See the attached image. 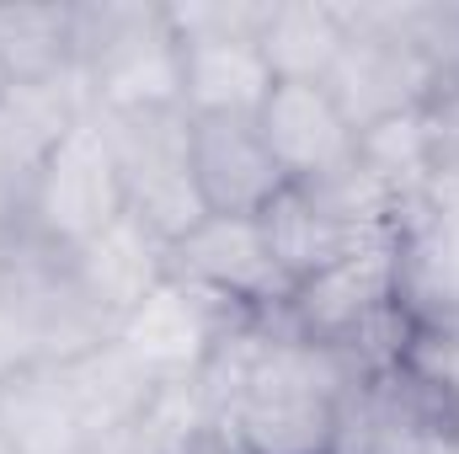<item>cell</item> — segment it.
I'll return each instance as SVG.
<instances>
[{"label": "cell", "mask_w": 459, "mask_h": 454, "mask_svg": "<svg viewBox=\"0 0 459 454\" xmlns=\"http://www.w3.org/2000/svg\"><path fill=\"white\" fill-rule=\"evenodd\" d=\"M166 22H171L177 43H198V38H262L267 0H187V5H166Z\"/></svg>", "instance_id": "cell-23"}, {"label": "cell", "mask_w": 459, "mask_h": 454, "mask_svg": "<svg viewBox=\"0 0 459 454\" xmlns=\"http://www.w3.org/2000/svg\"><path fill=\"white\" fill-rule=\"evenodd\" d=\"M395 240L374 235L358 251H347L342 262L321 267L316 278L289 289L283 321L310 342H326L347 353L352 342L363 337L385 310H395Z\"/></svg>", "instance_id": "cell-8"}, {"label": "cell", "mask_w": 459, "mask_h": 454, "mask_svg": "<svg viewBox=\"0 0 459 454\" xmlns=\"http://www.w3.org/2000/svg\"><path fill=\"white\" fill-rule=\"evenodd\" d=\"M16 235H22V230L0 225V289H5V278H11V262H16Z\"/></svg>", "instance_id": "cell-26"}, {"label": "cell", "mask_w": 459, "mask_h": 454, "mask_svg": "<svg viewBox=\"0 0 459 454\" xmlns=\"http://www.w3.org/2000/svg\"><path fill=\"white\" fill-rule=\"evenodd\" d=\"M70 267H75L81 289L91 294V305L117 327L171 278V240H160L144 220L123 214L86 246H75Z\"/></svg>", "instance_id": "cell-13"}, {"label": "cell", "mask_w": 459, "mask_h": 454, "mask_svg": "<svg viewBox=\"0 0 459 454\" xmlns=\"http://www.w3.org/2000/svg\"><path fill=\"white\" fill-rule=\"evenodd\" d=\"M455 454H459V433H455Z\"/></svg>", "instance_id": "cell-30"}, {"label": "cell", "mask_w": 459, "mask_h": 454, "mask_svg": "<svg viewBox=\"0 0 459 454\" xmlns=\"http://www.w3.org/2000/svg\"><path fill=\"white\" fill-rule=\"evenodd\" d=\"M352 380L347 353L299 337L283 310H267V342L214 439L235 454H332Z\"/></svg>", "instance_id": "cell-1"}, {"label": "cell", "mask_w": 459, "mask_h": 454, "mask_svg": "<svg viewBox=\"0 0 459 454\" xmlns=\"http://www.w3.org/2000/svg\"><path fill=\"white\" fill-rule=\"evenodd\" d=\"M193 177L204 209L235 220H256L289 188L256 118H193Z\"/></svg>", "instance_id": "cell-12"}, {"label": "cell", "mask_w": 459, "mask_h": 454, "mask_svg": "<svg viewBox=\"0 0 459 454\" xmlns=\"http://www.w3.org/2000/svg\"><path fill=\"white\" fill-rule=\"evenodd\" d=\"M251 321V310L230 305L220 294L187 284V278H166L134 316L117 321L113 337L160 380V385H182L204 369V358L214 353V342L225 337L230 327Z\"/></svg>", "instance_id": "cell-7"}, {"label": "cell", "mask_w": 459, "mask_h": 454, "mask_svg": "<svg viewBox=\"0 0 459 454\" xmlns=\"http://www.w3.org/2000/svg\"><path fill=\"white\" fill-rule=\"evenodd\" d=\"M337 11H342L347 43L321 86L332 92L347 123L363 134L385 118L428 108L438 81L401 27V0H358V5H337Z\"/></svg>", "instance_id": "cell-3"}, {"label": "cell", "mask_w": 459, "mask_h": 454, "mask_svg": "<svg viewBox=\"0 0 459 454\" xmlns=\"http://www.w3.org/2000/svg\"><path fill=\"white\" fill-rule=\"evenodd\" d=\"M209 439H214L209 412L193 380H182V385H160L128 428H117L113 439L97 444V454H198Z\"/></svg>", "instance_id": "cell-20"}, {"label": "cell", "mask_w": 459, "mask_h": 454, "mask_svg": "<svg viewBox=\"0 0 459 454\" xmlns=\"http://www.w3.org/2000/svg\"><path fill=\"white\" fill-rule=\"evenodd\" d=\"M128 214V198H123V177H117L113 144L102 134L97 113L86 123H75L59 150L38 166L32 177V193H27V235L48 240V246H86L91 235L123 220Z\"/></svg>", "instance_id": "cell-5"}, {"label": "cell", "mask_w": 459, "mask_h": 454, "mask_svg": "<svg viewBox=\"0 0 459 454\" xmlns=\"http://www.w3.org/2000/svg\"><path fill=\"white\" fill-rule=\"evenodd\" d=\"M256 43L273 81H326L347 43V27L337 0H267Z\"/></svg>", "instance_id": "cell-17"}, {"label": "cell", "mask_w": 459, "mask_h": 454, "mask_svg": "<svg viewBox=\"0 0 459 454\" xmlns=\"http://www.w3.org/2000/svg\"><path fill=\"white\" fill-rule=\"evenodd\" d=\"M273 86L278 81L256 38L182 43V108L193 118H256Z\"/></svg>", "instance_id": "cell-16"}, {"label": "cell", "mask_w": 459, "mask_h": 454, "mask_svg": "<svg viewBox=\"0 0 459 454\" xmlns=\"http://www.w3.org/2000/svg\"><path fill=\"white\" fill-rule=\"evenodd\" d=\"M0 439L16 454H97V433L59 363L27 369L0 385Z\"/></svg>", "instance_id": "cell-15"}, {"label": "cell", "mask_w": 459, "mask_h": 454, "mask_svg": "<svg viewBox=\"0 0 459 454\" xmlns=\"http://www.w3.org/2000/svg\"><path fill=\"white\" fill-rule=\"evenodd\" d=\"M0 454H16V450H11V444H5V439H0Z\"/></svg>", "instance_id": "cell-29"}, {"label": "cell", "mask_w": 459, "mask_h": 454, "mask_svg": "<svg viewBox=\"0 0 459 454\" xmlns=\"http://www.w3.org/2000/svg\"><path fill=\"white\" fill-rule=\"evenodd\" d=\"M198 454H235V450H230V444H220V439H209V444H204Z\"/></svg>", "instance_id": "cell-27"}, {"label": "cell", "mask_w": 459, "mask_h": 454, "mask_svg": "<svg viewBox=\"0 0 459 454\" xmlns=\"http://www.w3.org/2000/svg\"><path fill=\"white\" fill-rule=\"evenodd\" d=\"M358 166H363L395 204L411 198V193L422 188V177L433 171V139H428L422 108L363 128V134H358Z\"/></svg>", "instance_id": "cell-21"}, {"label": "cell", "mask_w": 459, "mask_h": 454, "mask_svg": "<svg viewBox=\"0 0 459 454\" xmlns=\"http://www.w3.org/2000/svg\"><path fill=\"white\" fill-rule=\"evenodd\" d=\"M0 65L11 86H38L59 81L75 70V32H70V5H0Z\"/></svg>", "instance_id": "cell-19"}, {"label": "cell", "mask_w": 459, "mask_h": 454, "mask_svg": "<svg viewBox=\"0 0 459 454\" xmlns=\"http://www.w3.org/2000/svg\"><path fill=\"white\" fill-rule=\"evenodd\" d=\"M75 70H86L97 113L182 108V43L166 5L139 0H86L70 5Z\"/></svg>", "instance_id": "cell-2"}, {"label": "cell", "mask_w": 459, "mask_h": 454, "mask_svg": "<svg viewBox=\"0 0 459 454\" xmlns=\"http://www.w3.org/2000/svg\"><path fill=\"white\" fill-rule=\"evenodd\" d=\"M43 337L32 327V316L22 310V300L11 289H0V385L27 374V369H43Z\"/></svg>", "instance_id": "cell-24"}, {"label": "cell", "mask_w": 459, "mask_h": 454, "mask_svg": "<svg viewBox=\"0 0 459 454\" xmlns=\"http://www.w3.org/2000/svg\"><path fill=\"white\" fill-rule=\"evenodd\" d=\"M5 289L22 300V310L32 316L38 337H43V358L48 363H75L86 358L91 347L113 337L117 327L91 305V294L81 289L75 267H70V251L65 246H48L38 235H16V262H11V278Z\"/></svg>", "instance_id": "cell-10"}, {"label": "cell", "mask_w": 459, "mask_h": 454, "mask_svg": "<svg viewBox=\"0 0 459 454\" xmlns=\"http://www.w3.org/2000/svg\"><path fill=\"white\" fill-rule=\"evenodd\" d=\"M395 300L411 321H444L459 310V166H433L411 198L390 214Z\"/></svg>", "instance_id": "cell-6"}, {"label": "cell", "mask_w": 459, "mask_h": 454, "mask_svg": "<svg viewBox=\"0 0 459 454\" xmlns=\"http://www.w3.org/2000/svg\"><path fill=\"white\" fill-rule=\"evenodd\" d=\"M401 27L428 59L438 92H459V0H401Z\"/></svg>", "instance_id": "cell-22"}, {"label": "cell", "mask_w": 459, "mask_h": 454, "mask_svg": "<svg viewBox=\"0 0 459 454\" xmlns=\"http://www.w3.org/2000/svg\"><path fill=\"white\" fill-rule=\"evenodd\" d=\"M59 369H65V380H70V390H75V401H81V412H86L97 439H113L117 428H128L150 406V396L160 390V380L117 337L91 347L75 363H59Z\"/></svg>", "instance_id": "cell-18"}, {"label": "cell", "mask_w": 459, "mask_h": 454, "mask_svg": "<svg viewBox=\"0 0 459 454\" xmlns=\"http://www.w3.org/2000/svg\"><path fill=\"white\" fill-rule=\"evenodd\" d=\"M113 144L128 214L144 220L160 240H182L209 220L198 177H193V113L187 108H139V113H97Z\"/></svg>", "instance_id": "cell-4"}, {"label": "cell", "mask_w": 459, "mask_h": 454, "mask_svg": "<svg viewBox=\"0 0 459 454\" xmlns=\"http://www.w3.org/2000/svg\"><path fill=\"white\" fill-rule=\"evenodd\" d=\"M27 193H32V182L5 161V150H0V225L22 230L27 225Z\"/></svg>", "instance_id": "cell-25"}, {"label": "cell", "mask_w": 459, "mask_h": 454, "mask_svg": "<svg viewBox=\"0 0 459 454\" xmlns=\"http://www.w3.org/2000/svg\"><path fill=\"white\" fill-rule=\"evenodd\" d=\"M256 128L289 182H326L358 161V128L321 81H278L256 113Z\"/></svg>", "instance_id": "cell-11"}, {"label": "cell", "mask_w": 459, "mask_h": 454, "mask_svg": "<svg viewBox=\"0 0 459 454\" xmlns=\"http://www.w3.org/2000/svg\"><path fill=\"white\" fill-rule=\"evenodd\" d=\"M256 220H262V235H267V246H273V262L283 267L289 284H305V278H316L321 267L342 262L347 251H358L363 240L390 235V230L352 225L342 209L326 198V188H316V182H305V188L289 182Z\"/></svg>", "instance_id": "cell-14"}, {"label": "cell", "mask_w": 459, "mask_h": 454, "mask_svg": "<svg viewBox=\"0 0 459 454\" xmlns=\"http://www.w3.org/2000/svg\"><path fill=\"white\" fill-rule=\"evenodd\" d=\"M171 273L220 294L230 305L267 316L289 305V278L273 262V246L262 235V220H235V214H209L182 240H171Z\"/></svg>", "instance_id": "cell-9"}, {"label": "cell", "mask_w": 459, "mask_h": 454, "mask_svg": "<svg viewBox=\"0 0 459 454\" xmlns=\"http://www.w3.org/2000/svg\"><path fill=\"white\" fill-rule=\"evenodd\" d=\"M5 92H11V75H5V65H0V97H5Z\"/></svg>", "instance_id": "cell-28"}]
</instances>
